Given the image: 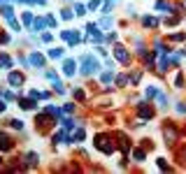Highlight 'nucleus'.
Listing matches in <instances>:
<instances>
[{
    "label": "nucleus",
    "instance_id": "obj_1",
    "mask_svg": "<svg viewBox=\"0 0 186 174\" xmlns=\"http://www.w3.org/2000/svg\"><path fill=\"white\" fill-rule=\"evenodd\" d=\"M81 65H84V68H81L84 74H91V72H96V70L100 68V63H98L93 56H84V58H81Z\"/></svg>",
    "mask_w": 186,
    "mask_h": 174
},
{
    "label": "nucleus",
    "instance_id": "obj_2",
    "mask_svg": "<svg viewBox=\"0 0 186 174\" xmlns=\"http://www.w3.org/2000/svg\"><path fill=\"white\" fill-rule=\"evenodd\" d=\"M96 146L100 149L102 153H112V151H114V144H112V139L105 137V135H98V137H96Z\"/></svg>",
    "mask_w": 186,
    "mask_h": 174
},
{
    "label": "nucleus",
    "instance_id": "obj_3",
    "mask_svg": "<svg viewBox=\"0 0 186 174\" xmlns=\"http://www.w3.org/2000/svg\"><path fill=\"white\" fill-rule=\"evenodd\" d=\"M114 56H117L121 63H128V60H130V56H128L126 47H121V44H117V47H114Z\"/></svg>",
    "mask_w": 186,
    "mask_h": 174
},
{
    "label": "nucleus",
    "instance_id": "obj_4",
    "mask_svg": "<svg viewBox=\"0 0 186 174\" xmlns=\"http://www.w3.org/2000/svg\"><path fill=\"white\" fill-rule=\"evenodd\" d=\"M12 146H14V144H12V139L7 137L5 132H0V151H12Z\"/></svg>",
    "mask_w": 186,
    "mask_h": 174
},
{
    "label": "nucleus",
    "instance_id": "obj_5",
    "mask_svg": "<svg viewBox=\"0 0 186 174\" xmlns=\"http://www.w3.org/2000/svg\"><path fill=\"white\" fill-rule=\"evenodd\" d=\"M61 35H63V40H68L70 44H77V42H79V35H77V33H70V30H63V33H61Z\"/></svg>",
    "mask_w": 186,
    "mask_h": 174
},
{
    "label": "nucleus",
    "instance_id": "obj_6",
    "mask_svg": "<svg viewBox=\"0 0 186 174\" xmlns=\"http://www.w3.org/2000/svg\"><path fill=\"white\" fill-rule=\"evenodd\" d=\"M165 139H168L170 144L177 139V128L175 126H168V128H165Z\"/></svg>",
    "mask_w": 186,
    "mask_h": 174
},
{
    "label": "nucleus",
    "instance_id": "obj_7",
    "mask_svg": "<svg viewBox=\"0 0 186 174\" xmlns=\"http://www.w3.org/2000/svg\"><path fill=\"white\" fill-rule=\"evenodd\" d=\"M137 111H140V116H142V118H151V116H154V109H151V107H147V105H140Z\"/></svg>",
    "mask_w": 186,
    "mask_h": 174
},
{
    "label": "nucleus",
    "instance_id": "obj_8",
    "mask_svg": "<svg viewBox=\"0 0 186 174\" xmlns=\"http://www.w3.org/2000/svg\"><path fill=\"white\" fill-rule=\"evenodd\" d=\"M10 84L12 86H21L23 84V77H21V74H16V72H12L10 74Z\"/></svg>",
    "mask_w": 186,
    "mask_h": 174
},
{
    "label": "nucleus",
    "instance_id": "obj_9",
    "mask_svg": "<svg viewBox=\"0 0 186 174\" xmlns=\"http://www.w3.org/2000/svg\"><path fill=\"white\" fill-rule=\"evenodd\" d=\"M30 65H37V68H42V65H44V58L40 56V53H33V56H30Z\"/></svg>",
    "mask_w": 186,
    "mask_h": 174
},
{
    "label": "nucleus",
    "instance_id": "obj_10",
    "mask_svg": "<svg viewBox=\"0 0 186 174\" xmlns=\"http://www.w3.org/2000/svg\"><path fill=\"white\" fill-rule=\"evenodd\" d=\"M63 70H65V74H70V77H72V74H74V60H65V63H63Z\"/></svg>",
    "mask_w": 186,
    "mask_h": 174
},
{
    "label": "nucleus",
    "instance_id": "obj_11",
    "mask_svg": "<svg viewBox=\"0 0 186 174\" xmlns=\"http://www.w3.org/2000/svg\"><path fill=\"white\" fill-rule=\"evenodd\" d=\"M0 12H2V16H5V19H12V14H14V10H12L10 5H2V7H0Z\"/></svg>",
    "mask_w": 186,
    "mask_h": 174
},
{
    "label": "nucleus",
    "instance_id": "obj_12",
    "mask_svg": "<svg viewBox=\"0 0 186 174\" xmlns=\"http://www.w3.org/2000/svg\"><path fill=\"white\" fill-rule=\"evenodd\" d=\"M156 23H158V21H156L154 16H147V19H144V26H147V28H156Z\"/></svg>",
    "mask_w": 186,
    "mask_h": 174
},
{
    "label": "nucleus",
    "instance_id": "obj_13",
    "mask_svg": "<svg viewBox=\"0 0 186 174\" xmlns=\"http://www.w3.org/2000/svg\"><path fill=\"white\" fill-rule=\"evenodd\" d=\"M49 56L51 58H61L63 56V49H49Z\"/></svg>",
    "mask_w": 186,
    "mask_h": 174
},
{
    "label": "nucleus",
    "instance_id": "obj_14",
    "mask_svg": "<svg viewBox=\"0 0 186 174\" xmlns=\"http://www.w3.org/2000/svg\"><path fill=\"white\" fill-rule=\"evenodd\" d=\"M0 65H2V68H10V65H12V60H10V58L5 56V53L0 56Z\"/></svg>",
    "mask_w": 186,
    "mask_h": 174
},
{
    "label": "nucleus",
    "instance_id": "obj_15",
    "mask_svg": "<svg viewBox=\"0 0 186 174\" xmlns=\"http://www.w3.org/2000/svg\"><path fill=\"white\" fill-rule=\"evenodd\" d=\"M72 139H77V142H81V139H84V130H81V128H77V132L72 135Z\"/></svg>",
    "mask_w": 186,
    "mask_h": 174
},
{
    "label": "nucleus",
    "instance_id": "obj_16",
    "mask_svg": "<svg viewBox=\"0 0 186 174\" xmlns=\"http://www.w3.org/2000/svg\"><path fill=\"white\" fill-rule=\"evenodd\" d=\"M33 28H35V30H42V28H44V21H42V19H37V21H33Z\"/></svg>",
    "mask_w": 186,
    "mask_h": 174
},
{
    "label": "nucleus",
    "instance_id": "obj_17",
    "mask_svg": "<svg viewBox=\"0 0 186 174\" xmlns=\"http://www.w3.org/2000/svg\"><path fill=\"white\" fill-rule=\"evenodd\" d=\"M98 7H100V0H91V2H89V10H91V12L98 10Z\"/></svg>",
    "mask_w": 186,
    "mask_h": 174
},
{
    "label": "nucleus",
    "instance_id": "obj_18",
    "mask_svg": "<svg viewBox=\"0 0 186 174\" xmlns=\"http://www.w3.org/2000/svg\"><path fill=\"white\" fill-rule=\"evenodd\" d=\"M133 156H135L137 160H144V151H142V149H135V153H133Z\"/></svg>",
    "mask_w": 186,
    "mask_h": 174
},
{
    "label": "nucleus",
    "instance_id": "obj_19",
    "mask_svg": "<svg viewBox=\"0 0 186 174\" xmlns=\"http://www.w3.org/2000/svg\"><path fill=\"white\" fill-rule=\"evenodd\" d=\"M170 40H172V42H181V40H184V33H177V35H172Z\"/></svg>",
    "mask_w": 186,
    "mask_h": 174
},
{
    "label": "nucleus",
    "instance_id": "obj_20",
    "mask_svg": "<svg viewBox=\"0 0 186 174\" xmlns=\"http://www.w3.org/2000/svg\"><path fill=\"white\" fill-rule=\"evenodd\" d=\"M19 105H21L23 109H30V107H33V102H30V100H21V102H19Z\"/></svg>",
    "mask_w": 186,
    "mask_h": 174
},
{
    "label": "nucleus",
    "instance_id": "obj_21",
    "mask_svg": "<svg viewBox=\"0 0 186 174\" xmlns=\"http://www.w3.org/2000/svg\"><path fill=\"white\" fill-rule=\"evenodd\" d=\"M23 21H26V23H33V14H30V12H26V14H23Z\"/></svg>",
    "mask_w": 186,
    "mask_h": 174
},
{
    "label": "nucleus",
    "instance_id": "obj_22",
    "mask_svg": "<svg viewBox=\"0 0 186 174\" xmlns=\"http://www.w3.org/2000/svg\"><path fill=\"white\" fill-rule=\"evenodd\" d=\"M102 81H105V84H109V81H112V72H107V74H102Z\"/></svg>",
    "mask_w": 186,
    "mask_h": 174
},
{
    "label": "nucleus",
    "instance_id": "obj_23",
    "mask_svg": "<svg viewBox=\"0 0 186 174\" xmlns=\"http://www.w3.org/2000/svg\"><path fill=\"white\" fill-rule=\"evenodd\" d=\"M156 7H158V10H165V7H170V5H168L165 0H158V5H156Z\"/></svg>",
    "mask_w": 186,
    "mask_h": 174
},
{
    "label": "nucleus",
    "instance_id": "obj_24",
    "mask_svg": "<svg viewBox=\"0 0 186 174\" xmlns=\"http://www.w3.org/2000/svg\"><path fill=\"white\" fill-rule=\"evenodd\" d=\"M154 95H156V88H151V86H149V88H147V98H154Z\"/></svg>",
    "mask_w": 186,
    "mask_h": 174
},
{
    "label": "nucleus",
    "instance_id": "obj_25",
    "mask_svg": "<svg viewBox=\"0 0 186 174\" xmlns=\"http://www.w3.org/2000/svg\"><path fill=\"white\" fill-rule=\"evenodd\" d=\"M61 16H63V19H72V12H70V10H63V14H61Z\"/></svg>",
    "mask_w": 186,
    "mask_h": 174
},
{
    "label": "nucleus",
    "instance_id": "obj_26",
    "mask_svg": "<svg viewBox=\"0 0 186 174\" xmlns=\"http://www.w3.org/2000/svg\"><path fill=\"white\" fill-rule=\"evenodd\" d=\"M12 128H19V130H21V128H23V121H12Z\"/></svg>",
    "mask_w": 186,
    "mask_h": 174
},
{
    "label": "nucleus",
    "instance_id": "obj_27",
    "mask_svg": "<svg viewBox=\"0 0 186 174\" xmlns=\"http://www.w3.org/2000/svg\"><path fill=\"white\" fill-rule=\"evenodd\" d=\"M158 167H160V169H168V163H165L163 158H158Z\"/></svg>",
    "mask_w": 186,
    "mask_h": 174
},
{
    "label": "nucleus",
    "instance_id": "obj_28",
    "mask_svg": "<svg viewBox=\"0 0 186 174\" xmlns=\"http://www.w3.org/2000/svg\"><path fill=\"white\" fill-rule=\"evenodd\" d=\"M77 14H79V16H81V14H86V10H84V5H77Z\"/></svg>",
    "mask_w": 186,
    "mask_h": 174
},
{
    "label": "nucleus",
    "instance_id": "obj_29",
    "mask_svg": "<svg viewBox=\"0 0 186 174\" xmlns=\"http://www.w3.org/2000/svg\"><path fill=\"white\" fill-rule=\"evenodd\" d=\"M0 42H2V44L7 42V35H5V33H0Z\"/></svg>",
    "mask_w": 186,
    "mask_h": 174
},
{
    "label": "nucleus",
    "instance_id": "obj_30",
    "mask_svg": "<svg viewBox=\"0 0 186 174\" xmlns=\"http://www.w3.org/2000/svg\"><path fill=\"white\" fill-rule=\"evenodd\" d=\"M0 2H2V0H0Z\"/></svg>",
    "mask_w": 186,
    "mask_h": 174
}]
</instances>
